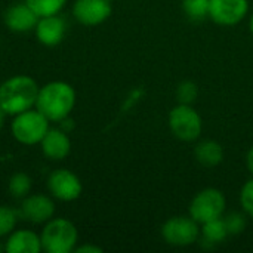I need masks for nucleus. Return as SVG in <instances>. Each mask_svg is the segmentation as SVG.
<instances>
[{
  "mask_svg": "<svg viewBox=\"0 0 253 253\" xmlns=\"http://www.w3.org/2000/svg\"><path fill=\"white\" fill-rule=\"evenodd\" d=\"M19 215L31 224H46L55 215V203L46 194H28L22 199Z\"/></svg>",
  "mask_w": 253,
  "mask_h": 253,
  "instance_id": "9d476101",
  "label": "nucleus"
},
{
  "mask_svg": "<svg viewBox=\"0 0 253 253\" xmlns=\"http://www.w3.org/2000/svg\"><path fill=\"white\" fill-rule=\"evenodd\" d=\"M42 249L47 253L74 252L79 242L76 225L65 218H52L40 233Z\"/></svg>",
  "mask_w": 253,
  "mask_h": 253,
  "instance_id": "7ed1b4c3",
  "label": "nucleus"
},
{
  "mask_svg": "<svg viewBox=\"0 0 253 253\" xmlns=\"http://www.w3.org/2000/svg\"><path fill=\"white\" fill-rule=\"evenodd\" d=\"M194 159L203 168H215L224 160V148L216 141H202L194 148Z\"/></svg>",
  "mask_w": 253,
  "mask_h": 253,
  "instance_id": "dca6fc26",
  "label": "nucleus"
},
{
  "mask_svg": "<svg viewBox=\"0 0 253 253\" xmlns=\"http://www.w3.org/2000/svg\"><path fill=\"white\" fill-rule=\"evenodd\" d=\"M211 0H182V9L191 21H203L209 16Z\"/></svg>",
  "mask_w": 253,
  "mask_h": 253,
  "instance_id": "aec40b11",
  "label": "nucleus"
},
{
  "mask_svg": "<svg viewBox=\"0 0 253 253\" xmlns=\"http://www.w3.org/2000/svg\"><path fill=\"white\" fill-rule=\"evenodd\" d=\"M19 218V212L12 208L0 206V239L7 237L16 227Z\"/></svg>",
  "mask_w": 253,
  "mask_h": 253,
  "instance_id": "412c9836",
  "label": "nucleus"
},
{
  "mask_svg": "<svg viewBox=\"0 0 253 253\" xmlns=\"http://www.w3.org/2000/svg\"><path fill=\"white\" fill-rule=\"evenodd\" d=\"M42 251L40 234L31 230H13L4 242L6 253H40Z\"/></svg>",
  "mask_w": 253,
  "mask_h": 253,
  "instance_id": "2eb2a0df",
  "label": "nucleus"
},
{
  "mask_svg": "<svg viewBox=\"0 0 253 253\" xmlns=\"http://www.w3.org/2000/svg\"><path fill=\"white\" fill-rule=\"evenodd\" d=\"M224 221H225V225H227L230 236H237V234L243 233L246 228V219L242 213L233 212V213L227 215L224 218Z\"/></svg>",
  "mask_w": 253,
  "mask_h": 253,
  "instance_id": "5701e85b",
  "label": "nucleus"
},
{
  "mask_svg": "<svg viewBox=\"0 0 253 253\" xmlns=\"http://www.w3.org/2000/svg\"><path fill=\"white\" fill-rule=\"evenodd\" d=\"M0 252H4V245H3V246L0 245Z\"/></svg>",
  "mask_w": 253,
  "mask_h": 253,
  "instance_id": "c85d7f7f",
  "label": "nucleus"
},
{
  "mask_svg": "<svg viewBox=\"0 0 253 253\" xmlns=\"http://www.w3.org/2000/svg\"><path fill=\"white\" fill-rule=\"evenodd\" d=\"M246 165H248V169L249 172L253 175V147L248 151V156H246Z\"/></svg>",
  "mask_w": 253,
  "mask_h": 253,
  "instance_id": "a878e982",
  "label": "nucleus"
},
{
  "mask_svg": "<svg viewBox=\"0 0 253 253\" xmlns=\"http://www.w3.org/2000/svg\"><path fill=\"white\" fill-rule=\"evenodd\" d=\"M49 129V120L37 108H30L13 116L10 123L13 138L22 145L40 144Z\"/></svg>",
  "mask_w": 253,
  "mask_h": 253,
  "instance_id": "20e7f679",
  "label": "nucleus"
},
{
  "mask_svg": "<svg viewBox=\"0 0 253 253\" xmlns=\"http://www.w3.org/2000/svg\"><path fill=\"white\" fill-rule=\"evenodd\" d=\"M249 27H251V33L253 34V15L251 16V22H249Z\"/></svg>",
  "mask_w": 253,
  "mask_h": 253,
  "instance_id": "cd10ccee",
  "label": "nucleus"
},
{
  "mask_svg": "<svg viewBox=\"0 0 253 253\" xmlns=\"http://www.w3.org/2000/svg\"><path fill=\"white\" fill-rule=\"evenodd\" d=\"M34 31H36L37 40L43 46L53 47V46H58L64 40L67 25H65L64 18L59 16V13L50 15V16H42L39 18Z\"/></svg>",
  "mask_w": 253,
  "mask_h": 253,
  "instance_id": "f8f14e48",
  "label": "nucleus"
},
{
  "mask_svg": "<svg viewBox=\"0 0 253 253\" xmlns=\"http://www.w3.org/2000/svg\"><path fill=\"white\" fill-rule=\"evenodd\" d=\"M4 117H6V113L0 108V130L3 129V125H4Z\"/></svg>",
  "mask_w": 253,
  "mask_h": 253,
  "instance_id": "bb28decb",
  "label": "nucleus"
},
{
  "mask_svg": "<svg viewBox=\"0 0 253 253\" xmlns=\"http://www.w3.org/2000/svg\"><path fill=\"white\" fill-rule=\"evenodd\" d=\"M42 153L46 159L59 162L68 157L71 153V139L65 130L59 129H49L44 138L40 142Z\"/></svg>",
  "mask_w": 253,
  "mask_h": 253,
  "instance_id": "4468645a",
  "label": "nucleus"
},
{
  "mask_svg": "<svg viewBox=\"0 0 253 253\" xmlns=\"http://www.w3.org/2000/svg\"><path fill=\"white\" fill-rule=\"evenodd\" d=\"M39 18L58 15L67 4V0H24Z\"/></svg>",
  "mask_w": 253,
  "mask_h": 253,
  "instance_id": "6ab92c4d",
  "label": "nucleus"
},
{
  "mask_svg": "<svg viewBox=\"0 0 253 253\" xmlns=\"http://www.w3.org/2000/svg\"><path fill=\"white\" fill-rule=\"evenodd\" d=\"M200 236L203 237V242L209 245H219L230 236V233L227 230L225 221L222 218H216L202 224Z\"/></svg>",
  "mask_w": 253,
  "mask_h": 253,
  "instance_id": "f3484780",
  "label": "nucleus"
},
{
  "mask_svg": "<svg viewBox=\"0 0 253 253\" xmlns=\"http://www.w3.org/2000/svg\"><path fill=\"white\" fill-rule=\"evenodd\" d=\"M33 188V181L31 178L25 173V172H16L10 176L9 182H7V190L9 193L16 197V199H24L31 193Z\"/></svg>",
  "mask_w": 253,
  "mask_h": 253,
  "instance_id": "a211bd4d",
  "label": "nucleus"
},
{
  "mask_svg": "<svg viewBox=\"0 0 253 253\" xmlns=\"http://www.w3.org/2000/svg\"><path fill=\"white\" fill-rule=\"evenodd\" d=\"M197 95H199V87L194 82L187 80V82L179 83L176 87V98H178L179 104L191 105L193 102H196Z\"/></svg>",
  "mask_w": 253,
  "mask_h": 253,
  "instance_id": "4be33fe9",
  "label": "nucleus"
},
{
  "mask_svg": "<svg viewBox=\"0 0 253 253\" xmlns=\"http://www.w3.org/2000/svg\"><path fill=\"white\" fill-rule=\"evenodd\" d=\"M249 12L248 0H211L209 18L219 25H237Z\"/></svg>",
  "mask_w": 253,
  "mask_h": 253,
  "instance_id": "1a4fd4ad",
  "label": "nucleus"
},
{
  "mask_svg": "<svg viewBox=\"0 0 253 253\" xmlns=\"http://www.w3.org/2000/svg\"><path fill=\"white\" fill-rule=\"evenodd\" d=\"M240 203L245 213L253 218V178L243 185L240 193Z\"/></svg>",
  "mask_w": 253,
  "mask_h": 253,
  "instance_id": "b1692460",
  "label": "nucleus"
},
{
  "mask_svg": "<svg viewBox=\"0 0 253 253\" xmlns=\"http://www.w3.org/2000/svg\"><path fill=\"white\" fill-rule=\"evenodd\" d=\"M39 93L37 82L25 74L13 76L0 83V108L6 116H16L36 107Z\"/></svg>",
  "mask_w": 253,
  "mask_h": 253,
  "instance_id": "f03ea898",
  "label": "nucleus"
},
{
  "mask_svg": "<svg viewBox=\"0 0 253 253\" xmlns=\"http://www.w3.org/2000/svg\"><path fill=\"white\" fill-rule=\"evenodd\" d=\"M169 127L179 141L193 142L202 135L203 120L191 105L179 104L169 114Z\"/></svg>",
  "mask_w": 253,
  "mask_h": 253,
  "instance_id": "423d86ee",
  "label": "nucleus"
},
{
  "mask_svg": "<svg viewBox=\"0 0 253 253\" xmlns=\"http://www.w3.org/2000/svg\"><path fill=\"white\" fill-rule=\"evenodd\" d=\"M163 240L175 248H187L194 245L200 237L199 224L188 216H173L162 227Z\"/></svg>",
  "mask_w": 253,
  "mask_h": 253,
  "instance_id": "0eeeda50",
  "label": "nucleus"
},
{
  "mask_svg": "<svg viewBox=\"0 0 253 253\" xmlns=\"http://www.w3.org/2000/svg\"><path fill=\"white\" fill-rule=\"evenodd\" d=\"M76 253H101L102 249L99 246H95V245H82V246H76L74 249Z\"/></svg>",
  "mask_w": 253,
  "mask_h": 253,
  "instance_id": "393cba45",
  "label": "nucleus"
},
{
  "mask_svg": "<svg viewBox=\"0 0 253 253\" xmlns=\"http://www.w3.org/2000/svg\"><path fill=\"white\" fill-rule=\"evenodd\" d=\"M227 208L225 196L218 188H205L196 194L190 203L188 213L197 224L222 218Z\"/></svg>",
  "mask_w": 253,
  "mask_h": 253,
  "instance_id": "39448f33",
  "label": "nucleus"
},
{
  "mask_svg": "<svg viewBox=\"0 0 253 253\" xmlns=\"http://www.w3.org/2000/svg\"><path fill=\"white\" fill-rule=\"evenodd\" d=\"M3 21L4 25L13 33H28L36 28L39 16L25 1H22L7 7Z\"/></svg>",
  "mask_w": 253,
  "mask_h": 253,
  "instance_id": "ddd939ff",
  "label": "nucleus"
},
{
  "mask_svg": "<svg viewBox=\"0 0 253 253\" xmlns=\"http://www.w3.org/2000/svg\"><path fill=\"white\" fill-rule=\"evenodd\" d=\"M110 0H76L73 4L74 19L87 27H95L105 22L111 15Z\"/></svg>",
  "mask_w": 253,
  "mask_h": 253,
  "instance_id": "9b49d317",
  "label": "nucleus"
},
{
  "mask_svg": "<svg viewBox=\"0 0 253 253\" xmlns=\"http://www.w3.org/2000/svg\"><path fill=\"white\" fill-rule=\"evenodd\" d=\"M76 105V90L74 87L61 80L49 82L39 87L36 108L49 120L59 123L70 117Z\"/></svg>",
  "mask_w": 253,
  "mask_h": 253,
  "instance_id": "f257e3e1",
  "label": "nucleus"
},
{
  "mask_svg": "<svg viewBox=\"0 0 253 253\" xmlns=\"http://www.w3.org/2000/svg\"><path fill=\"white\" fill-rule=\"evenodd\" d=\"M47 190L52 197L61 202H74L82 196L80 178L68 169H56L47 178Z\"/></svg>",
  "mask_w": 253,
  "mask_h": 253,
  "instance_id": "6e6552de",
  "label": "nucleus"
}]
</instances>
